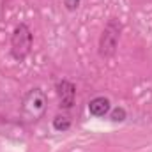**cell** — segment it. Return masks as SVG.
Listing matches in <instances>:
<instances>
[{"label":"cell","mask_w":152,"mask_h":152,"mask_svg":"<svg viewBox=\"0 0 152 152\" xmlns=\"http://www.w3.org/2000/svg\"><path fill=\"white\" fill-rule=\"evenodd\" d=\"M112 118H113L115 122H120V120L126 118V112L122 108H117V110H113V113H112Z\"/></svg>","instance_id":"cell-7"},{"label":"cell","mask_w":152,"mask_h":152,"mask_svg":"<svg viewBox=\"0 0 152 152\" xmlns=\"http://www.w3.org/2000/svg\"><path fill=\"white\" fill-rule=\"evenodd\" d=\"M66 2V7L69 9V11H75L76 7L80 5V0H64Z\"/></svg>","instance_id":"cell-8"},{"label":"cell","mask_w":152,"mask_h":152,"mask_svg":"<svg viewBox=\"0 0 152 152\" xmlns=\"http://www.w3.org/2000/svg\"><path fill=\"white\" fill-rule=\"evenodd\" d=\"M57 90H58V99H60V106L62 108H71L75 104V97H76V88L75 85L67 80L60 81L57 85Z\"/></svg>","instance_id":"cell-4"},{"label":"cell","mask_w":152,"mask_h":152,"mask_svg":"<svg viewBox=\"0 0 152 152\" xmlns=\"http://www.w3.org/2000/svg\"><path fill=\"white\" fill-rule=\"evenodd\" d=\"M88 112L96 117H104L110 112V101L106 97H96L88 103Z\"/></svg>","instance_id":"cell-5"},{"label":"cell","mask_w":152,"mask_h":152,"mask_svg":"<svg viewBox=\"0 0 152 152\" xmlns=\"http://www.w3.org/2000/svg\"><path fill=\"white\" fill-rule=\"evenodd\" d=\"M69 126H71V122H69L67 117H57L53 120V127L57 131H66V129H69Z\"/></svg>","instance_id":"cell-6"},{"label":"cell","mask_w":152,"mask_h":152,"mask_svg":"<svg viewBox=\"0 0 152 152\" xmlns=\"http://www.w3.org/2000/svg\"><path fill=\"white\" fill-rule=\"evenodd\" d=\"M46 112V96L41 88H32L25 99H23V104H21V113L23 118L28 120V122H36L39 120Z\"/></svg>","instance_id":"cell-1"},{"label":"cell","mask_w":152,"mask_h":152,"mask_svg":"<svg viewBox=\"0 0 152 152\" xmlns=\"http://www.w3.org/2000/svg\"><path fill=\"white\" fill-rule=\"evenodd\" d=\"M117 39H118V27L112 21V23L104 28V32H103V36H101V42H99L101 55H104V57L113 55L115 48H117Z\"/></svg>","instance_id":"cell-3"},{"label":"cell","mask_w":152,"mask_h":152,"mask_svg":"<svg viewBox=\"0 0 152 152\" xmlns=\"http://www.w3.org/2000/svg\"><path fill=\"white\" fill-rule=\"evenodd\" d=\"M30 48H32V34L28 30L27 25L20 23L14 32H12V37H11V50H12V55L18 58V60H23L28 53H30Z\"/></svg>","instance_id":"cell-2"}]
</instances>
